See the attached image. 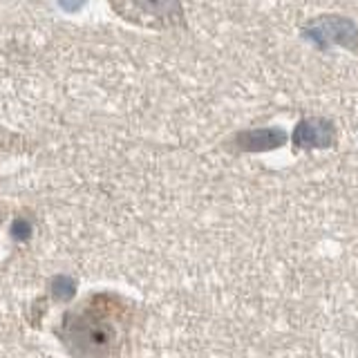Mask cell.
<instances>
[{"mask_svg": "<svg viewBox=\"0 0 358 358\" xmlns=\"http://www.w3.org/2000/svg\"><path fill=\"white\" fill-rule=\"evenodd\" d=\"M117 14L139 27L177 29L186 27L182 0H108Z\"/></svg>", "mask_w": 358, "mask_h": 358, "instance_id": "obj_1", "label": "cell"}, {"mask_svg": "<svg viewBox=\"0 0 358 358\" xmlns=\"http://www.w3.org/2000/svg\"><path fill=\"white\" fill-rule=\"evenodd\" d=\"M309 41H336L350 45V41H358V22L341 16H320L307 25Z\"/></svg>", "mask_w": 358, "mask_h": 358, "instance_id": "obj_2", "label": "cell"}]
</instances>
